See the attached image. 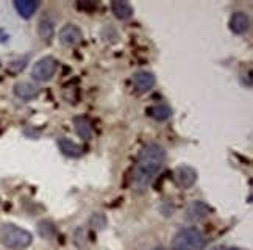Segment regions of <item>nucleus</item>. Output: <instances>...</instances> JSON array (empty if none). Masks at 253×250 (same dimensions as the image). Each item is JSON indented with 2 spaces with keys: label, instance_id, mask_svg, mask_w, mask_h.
<instances>
[{
  "label": "nucleus",
  "instance_id": "nucleus-9",
  "mask_svg": "<svg viewBox=\"0 0 253 250\" xmlns=\"http://www.w3.org/2000/svg\"><path fill=\"white\" fill-rule=\"evenodd\" d=\"M133 86L134 89L138 92H147L150 91L155 83H157V79H155V75L152 72H147V71H138L134 75H133Z\"/></svg>",
  "mask_w": 253,
  "mask_h": 250
},
{
  "label": "nucleus",
  "instance_id": "nucleus-15",
  "mask_svg": "<svg viewBox=\"0 0 253 250\" xmlns=\"http://www.w3.org/2000/svg\"><path fill=\"white\" fill-rule=\"evenodd\" d=\"M111 11L121 21H126L133 16V6L125 0H114L111 2Z\"/></svg>",
  "mask_w": 253,
  "mask_h": 250
},
{
  "label": "nucleus",
  "instance_id": "nucleus-2",
  "mask_svg": "<svg viewBox=\"0 0 253 250\" xmlns=\"http://www.w3.org/2000/svg\"><path fill=\"white\" fill-rule=\"evenodd\" d=\"M0 239H2V244L5 247L13 249V250H24L33 243L32 233L14 224H5L2 227Z\"/></svg>",
  "mask_w": 253,
  "mask_h": 250
},
{
  "label": "nucleus",
  "instance_id": "nucleus-1",
  "mask_svg": "<svg viewBox=\"0 0 253 250\" xmlns=\"http://www.w3.org/2000/svg\"><path fill=\"white\" fill-rule=\"evenodd\" d=\"M164 163H166V150L160 144H147L139 152L138 161L133 169L131 185L138 192L147 191L153 183L155 177L160 174Z\"/></svg>",
  "mask_w": 253,
  "mask_h": 250
},
{
  "label": "nucleus",
  "instance_id": "nucleus-3",
  "mask_svg": "<svg viewBox=\"0 0 253 250\" xmlns=\"http://www.w3.org/2000/svg\"><path fill=\"white\" fill-rule=\"evenodd\" d=\"M207 239L196 227L183 228L172 239V250H203Z\"/></svg>",
  "mask_w": 253,
  "mask_h": 250
},
{
  "label": "nucleus",
  "instance_id": "nucleus-4",
  "mask_svg": "<svg viewBox=\"0 0 253 250\" xmlns=\"http://www.w3.org/2000/svg\"><path fill=\"white\" fill-rule=\"evenodd\" d=\"M58 69V61L53 56H44V58L38 60L32 67V77L36 82H48L53 79Z\"/></svg>",
  "mask_w": 253,
  "mask_h": 250
},
{
  "label": "nucleus",
  "instance_id": "nucleus-19",
  "mask_svg": "<svg viewBox=\"0 0 253 250\" xmlns=\"http://www.w3.org/2000/svg\"><path fill=\"white\" fill-rule=\"evenodd\" d=\"M27 61H28V58H22V60L11 61V63H9V66H8V69L11 71V72H14V74H17V72H21V71L24 69L25 64H27Z\"/></svg>",
  "mask_w": 253,
  "mask_h": 250
},
{
  "label": "nucleus",
  "instance_id": "nucleus-8",
  "mask_svg": "<svg viewBox=\"0 0 253 250\" xmlns=\"http://www.w3.org/2000/svg\"><path fill=\"white\" fill-rule=\"evenodd\" d=\"M210 216V207L205 204V202L200 200H194L188 205L186 208V217L189 222H200V220L207 219Z\"/></svg>",
  "mask_w": 253,
  "mask_h": 250
},
{
  "label": "nucleus",
  "instance_id": "nucleus-21",
  "mask_svg": "<svg viewBox=\"0 0 253 250\" xmlns=\"http://www.w3.org/2000/svg\"><path fill=\"white\" fill-rule=\"evenodd\" d=\"M227 250H242V249H238V247H231V249H227Z\"/></svg>",
  "mask_w": 253,
  "mask_h": 250
},
{
  "label": "nucleus",
  "instance_id": "nucleus-7",
  "mask_svg": "<svg viewBox=\"0 0 253 250\" xmlns=\"http://www.w3.org/2000/svg\"><path fill=\"white\" fill-rule=\"evenodd\" d=\"M13 92L17 99L28 102V100L36 99L38 95H40V88L32 82H17L13 86Z\"/></svg>",
  "mask_w": 253,
  "mask_h": 250
},
{
  "label": "nucleus",
  "instance_id": "nucleus-6",
  "mask_svg": "<svg viewBox=\"0 0 253 250\" xmlns=\"http://www.w3.org/2000/svg\"><path fill=\"white\" fill-rule=\"evenodd\" d=\"M173 178L177 181V185L183 189H189L194 186V183L197 181V170L194 169L192 166L183 165L178 166L173 172Z\"/></svg>",
  "mask_w": 253,
  "mask_h": 250
},
{
  "label": "nucleus",
  "instance_id": "nucleus-12",
  "mask_svg": "<svg viewBox=\"0 0 253 250\" xmlns=\"http://www.w3.org/2000/svg\"><path fill=\"white\" fill-rule=\"evenodd\" d=\"M58 147H60V150L63 152V155L69 157V158H80L84 153V149L80 146V144H77L67 138L58 139Z\"/></svg>",
  "mask_w": 253,
  "mask_h": 250
},
{
  "label": "nucleus",
  "instance_id": "nucleus-16",
  "mask_svg": "<svg viewBox=\"0 0 253 250\" xmlns=\"http://www.w3.org/2000/svg\"><path fill=\"white\" fill-rule=\"evenodd\" d=\"M147 114L155 121L164 122V121H168L172 116V108L169 107V105H164V103L153 105V107H150L147 110Z\"/></svg>",
  "mask_w": 253,
  "mask_h": 250
},
{
  "label": "nucleus",
  "instance_id": "nucleus-18",
  "mask_svg": "<svg viewBox=\"0 0 253 250\" xmlns=\"http://www.w3.org/2000/svg\"><path fill=\"white\" fill-rule=\"evenodd\" d=\"M91 225L97 230H102L105 225H106V217L102 214V213H95L92 217H91Z\"/></svg>",
  "mask_w": 253,
  "mask_h": 250
},
{
  "label": "nucleus",
  "instance_id": "nucleus-13",
  "mask_svg": "<svg viewBox=\"0 0 253 250\" xmlns=\"http://www.w3.org/2000/svg\"><path fill=\"white\" fill-rule=\"evenodd\" d=\"M74 127H75L77 134H79L82 139L89 141L92 138V133H94L92 124L86 116H75L74 118Z\"/></svg>",
  "mask_w": 253,
  "mask_h": 250
},
{
  "label": "nucleus",
  "instance_id": "nucleus-22",
  "mask_svg": "<svg viewBox=\"0 0 253 250\" xmlns=\"http://www.w3.org/2000/svg\"><path fill=\"white\" fill-rule=\"evenodd\" d=\"M153 250H166L164 247H157V249H153Z\"/></svg>",
  "mask_w": 253,
  "mask_h": 250
},
{
  "label": "nucleus",
  "instance_id": "nucleus-20",
  "mask_svg": "<svg viewBox=\"0 0 253 250\" xmlns=\"http://www.w3.org/2000/svg\"><path fill=\"white\" fill-rule=\"evenodd\" d=\"M8 40V35L2 30V28H0V42H5Z\"/></svg>",
  "mask_w": 253,
  "mask_h": 250
},
{
  "label": "nucleus",
  "instance_id": "nucleus-17",
  "mask_svg": "<svg viewBox=\"0 0 253 250\" xmlns=\"http://www.w3.org/2000/svg\"><path fill=\"white\" fill-rule=\"evenodd\" d=\"M38 233H40V236L44 238V239H52L55 236V233H56V230H55L52 222L42 220V222L38 224Z\"/></svg>",
  "mask_w": 253,
  "mask_h": 250
},
{
  "label": "nucleus",
  "instance_id": "nucleus-14",
  "mask_svg": "<svg viewBox=\"0 0 253 250\" xmlns=\"http://www.w3.org/2000/svg\"><path fill=\"white\" fill-rule=\"evenodd\" d=\"M14 8L21 17L30 19L36 13V9L40 8V2H36V0H16Z\"/></svg>",
  "mask_w": 253,
  "mask_h": 250
},
{
  "label": "nucleus",
  "instance_id": "nucleus-10",
  "mask_svg": "<svg viewBox=\"0 0 253 250\" xmlns=\"http://www.w3.org/2000/svg\"><path fill=\"white\" fill-rule=\"evenodd\" d=\"M38 35L44 42H50L55 36V19L50 13H45L38 22Z\"/></svg>",
  "mask_w": 253,
  "mask_h": 250
},
{
  "label": "nucleus",
  "instance_id": "nucleus-5",
  "mask_svg": "<svg viewBox=\"0 0 253 250\" xmlns=\"http://www.w3.org/2000/svg\"><path fill=\"white\" fill-rule=\"evenodd\" d=\"M58 38H60V42L63 45L77 47L83 41V32L80 30V27L74 24H66L60 30V33H58Z\"/></svg>",
  "mask_w": 253,
  "mask_h": 250
},
{
  "label": "nucleus",
  "instance_id": "nucleus-11",
  "mask_svg": "<svg viewBox=\"0 0 253 250\" xmlns=\"http://www.w3.org/2000/svg\"><path fill=\"white\" fill-rule=\"evenodd\" d=\"M250 28V17L247 13H233V16L230 17V30L235 35H242L246 33Z\"/></svg>",
  "mask_w": 253,
  "mask_h": 250
}]
</instances>
